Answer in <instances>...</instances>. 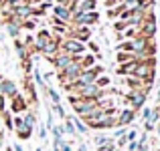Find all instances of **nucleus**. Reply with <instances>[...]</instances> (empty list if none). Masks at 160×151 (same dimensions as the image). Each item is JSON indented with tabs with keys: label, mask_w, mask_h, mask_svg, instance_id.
I'll use <instances>...</instances> for the list:
<instances>
[{
	"label": "nucleus",
	"mask_w": 160,
	"mask_h": 151,
	"mask_svg": "<svg viewBox=\"0 0 160 151\" xmlns=\"http://www.w3.org/2000/svg\"><path fill=\"white\" fill-rule=\"evenodd\" d=\"M81 71H83V66H81V62H79V58H73V61H71L63 71H59V83H61V85L75 83L77 77L81 75Z\"/></svg>",
	"instance_id": "obj_1"
},
{
	"label": "nucleus",
	"mask_w": 160,
	"mask_h": 151,
	"mask_svg": "<svg viewBox=\"0 0 160 151\" xmlns=\"http://www.w3.org/2000/svg\"><path fill=\"white\" fill-rule=\"evenodd\" d=\"M61 40H63L61 36H55V34H53V39H51V40H49V43L43 47L41 54H43V57H47V58H53L55 54H57L59 50H61Z\"/></svg>",
	"instance_id": "obj_7"
},
{
	"label": "nucleus",
	"mask_w": 160,
	"mask_h": 151,
	"mask_svg": "<svg viewBox=\"0 0 160 151\" xmlns=\"http://www.w3.org/2000/svg\"><path fill=\"white\" fill-rule=\"evenodd\" d=\"M124 0H106V8H113V6H120Z\"/></svg>",
	"instance_id": "obj_28"
},
{
	"label": "nucleus",
	"mask_w": 160,
	"mask_h": 151,
	"mask_svg": "<svg viewBox=\"0 0 160 151\" xmlns=\"http://www.w3.org/2000/svg\"><path fill=\"white\" fill-rule=\"evenodd\" d=\"M45 89H47V93H49V97H51L53 103H61V97H59V93L53 89V87H45Z\"/></svg>",
	"instance_id": "obj_23"
},
{
	"label": "nucleus",
	"mask_w": 160,
	"mask_h": 151,
	"mask_svg": "<svg viewBox=\"0 0 160 151\" xmlns=\"http://www.w3.org/2000/svg\"><path fill=\"white\" fill-rule=\"evenodd\" d=\"M2 111H6V97L0 93V113H2Z\"/></svg>",
	"instance_id": "obj_29"
},
{
	"label": "nucleus",
	"mask_w": 160,
	"mask_h": 151,
	"mask_svg": "<svg viewBox=\"0 0 160 151\" xmlns=\"http://www.w3.org/2000/svg\"><path fill=\"white\" fill-rule=\"evenodd\" d=\"M69 36H75V39H79L81 43H89L91 40V28L89 26H73V24H71Z\"/></svg>",
	"instance_id": "obj_11"
},
{
	"label": "nucleus",
	"mask_w": 160,
	"mask_h": 151,
	"mask_svg": "<svg viewBox=\"0 0 160 151\" xmlns=\"http://www.w3.org/2000/svg\"><path fill=\"white\" fill-rule=\"evenodd\" d=\"M79 151H87V147L85 145H79Z\"/></svg>",
	"instance_id": "obj_38"
},
{
	"label": "nucleus",
	"mask_w": 160,
	"mask_h": 151,
	"mask_svg": "<svg viewBox=\"0 0 160 151\" xmlns=\"http://www.w3.org/2000/svg\"><path fill=\"white\" fill-rule=\"evenodd\" d=\"M71 121H73V125H75V131H79V133H87V129H89V127H87V125L83 123L79 117H73Z\"/></svg>",
	"instance_id": "obj_20"
},
{
	"label": "nucleus",
	"mask_w": 160,
	"mask_h": 151,
	"mask_svg": "<svg viewBox=\"0 0 160 151\" xmlns=\"http://www.w3.org/2000/svg\"><path fill=\"white\" fill-rule=\"evenodd\" d=\"M146 95H148V93H146V91H142V89H130L128 93H126L124 101H126V105H128V107H132L134 111H138V109L144 107Z\"/></svg>",
	"instance_id": "obj_4"
},
{
	"label": "nucleus",
	"mask_w": 160,
	"mask_h": 151,
	"mask_svg": "<svg viewBox=\"0 0 160 151\" xmlns=\"http://www.w3.org/2000/svg\"><path fill=\"white\" fill-rule=\"evenodd\" d=\"M57 4H61V6H69L71 4V0H55Z\"/></svg>",
	"instance_id": "obj_34"
},
{
	"label": "nucleus",
	"mask_w": 160,
	"mask_h": 151,
	"mask_svg": "<svg viewBox=\"0 0 160 151\" xmlns=\"http://www.w3.org/2000/svg\"><path fill=\"white\" fill-rule=\"evenodd\" d=\"M122 135H126V127H118V131L113 133V137H122Z\"/></svg>",
	"instance_id": "obj_33"
},
{
	"label": "nucleus",
	"mask_w": 160,
	"mask_h": 151,
	"mask_svg": "<svg viewBox=\"0 0 160 151\" xmlns=\"http://www.w3.org/2000/svg\"><path fill=\"white\" fill-rule=\"evenodd\" d=\"M6 151H12V147H8V149H6Z\"/></svg>",
	"instance_id": "obj_40"
},
{
	"label": "nucleus",
	"mask_w": 160,
	"mask_h": 151,
	"mask_svg": "<svg viewBox=\"0 0 160 151\" xmlns=\"http://www.w3.org/2000/svg\"><path fill=\"white\" fill-rule=\"evenodd\" d=\"M0 93L8 99V97H14V95L18 93V89H16L14 81H10V79H0Z\"/></svg>",
	"instance_id": "obj_13"
},
{
	"label": "nucleus",
	"mask_w": 160,
	"mask_h": 151,
	"mask_svg": "<svg viewBox=\"0 0 160 151\" xmlns=\"http://www.w3.org/2000/svg\"><path fill=\"white\" fill-rule=\"evenodd\" d=\"M71 14L73 12L69 10V6H61V4L53 6V18H57V20H63V22L71 24Z\"/></svg>",
	"instance_id": "obj_12"
},
{
	"label": "nucleus",
	"mask_w": 160,
	"mask_h": 151,
	"mask_svg": "<svg viewBox=\"0 0 160 151\" xmlns=\"http://www.w3.org/2000/svg\"><path fill=\"white\" fill-rule=\"evenodd\" d=\"M12 151H24L22 147H20V145L18 143H14V147H12Z\"/></svg>",
	"instance_id": "obj_37"
},
{
	"label": "nucleus",
	"mask_w": 160,
	"mask_h": 151,
	"mask_svg": "<svg viewBox=\"0 0 160 151\" xmlns=\"http://www.w3.org/2000/svg\"><path fill=\"white\" fill-rule=\"evenodd\" d=\"M138 28H140V34H142V36H146V39H154V34H156V30H158L156 14H154V12L146 14V16H144V20L138 24Z\"/></svg>",
	"instance_id": "obj_3"
},
{
	"label": "nucleus",
	"mask_w": 160,
	"mask_h": 151,
	"mask_svg": "<svg viewBox=\"0 0 160 151\" xmlns=\"http://www.w3.org/2000/svg\"><path fill=\"white\" fill-rule=\"evenodd\" d=\"M28 109V101L22 97V95L16 93L14 97H10V113L12 115H16V113H22Z\"/></svg>",
	"instance_id": "obj_10"
},
{
	"label": "nucleus",
	"mask_w": 160,
	"mask_h": 151,
	"mask_svg": "<svg viewBox=\"0 0 160 151\" xmlns=\"http://www.w3.org/2000/svg\"><path fill=\"white\" fill-rule=\"evenodd\" d=\"M102 73H103V66H102V65H93V66H89V69H83L81 75L77 77V81H75V83H79V85L95 83V79H98Z\"/></svg>",
	"instance_id": "obj_5"
},
{
	"label": "nucleus",
	"mask_w": 160,
	"mask_h": 151,
	"mask_svg": "<svg viewBox=\"0 0 160 151\" xmlns=\"http://www.w3.org/2000/svg\"><path fill=\"white\" fill-rule=\"evenodd\" d=\"M53 109H55V113H57L61 119H65V109L61 107V103H53Z\"/></svg>",
	"instance_id": "obj_27"
},
{
	"label": "nucleus",
	"mask_w": 160,
	"mask_h": 151,
	"mask_svg": "<svg viewBox=\"0 0 160 151\" xmlns=\"http://www.w3.org/2000/svg\"><path fill=\"white\" fill-rule=\"evenodd\" d=\"M122 10H124V6H122V4H120V6H113V8H108V16H109V18H113V20H116L118 16L122 14Z\"/></svg>",
	"instance_id": "obj_21"
},
{
	"label": "nucleus",
	"mask_w": 160,
	"mask_h": 151,
	"mask_svg": "<svg viewBox=\"0 0 160 151\" xmlns=\"http://www.w3.org/2000/svg\"><path fill=\"white\" fill-rule=\"evenodd\" d=\"M22 119H24V125H28V127H35V123H37V119H35V115H32V113H27V115H24L22 117Z\"/></svg>",
	"instance_id": "obj_24"
},
{
	"label": "nucleus",
	"mask_w": 160,
	"mask_h": 151,
	"mask_svg": "<svg viewBox=\"0 0 160 151\" xmlns=\"http://www.w3.org/2000/svg\"><path fill=\"white\" fill-rule=\"evenodd\" d=\"M65 133H69V135H73L75 133V125L71 119H65Z\"/></svg>",
	"instance_id": "obj_26"
},
{
	"label": "nucleus",
	"mask_w": 160,
	"mask_h": 151,
	"mask_svg": "<svg viewBox=\"0 0 160 151\" xmlns=\"http://www.w3.org/2000/svg\"><path fill=\"white\" fill-rule=\"evenodd\" d=\"M77 58H79V62H81L83 69H89V66L95 65V57H93V54H85V53H83L81 57H77Z\"/></svg>",
	"instance_id": "obj_15"
},
{
	"label": "nucleus",
	"mask_w": 160,
	"mask_h": 151,
	"mask_svg": "<svg viewBox=\"0 0 160 151\" xmlns=\"http://www.w3.org/2000/svg\"><path fill=\"white\" fill-rule=\"evenodd\" d=\"M37 151H43V149H41V147H39V149H37Z\"/></svg>",
	"instance_id": "obj_41"
},
{
	"label": "nucleus",
	"mask_w": 160,
	"mask_h": 151,
	"mask_svg": "<svg viewBox=\"0 0 160 151\" xmlns=\"http://www.w3.org/2000/svg\"><path fill=\"white\" fill-rule=\"evenodd\" d=\"M51 39H53V32L49 30V28L39 30V32H37V36H35V43H32V50H35V53H41V50H43V47H45V44H47Z\"/></svg>",
	"instance_id": "obj_6"
},
{
	"label": "nucleus",
	"mask_w": 160,
	"mask_h": 151,
	"mask_svg": "<svg viewBox=\"0 0 160 151\" xmlns=\"http://www.w3.org/2000/svg\"><path fill=\"white\" fill-rule=\"evenodd\" d=\"M95 85H98L99 89H106V87H109V85H112V79H109V77H106V75L102 73L98 79H95Z\"/></svg>",
	"instance_id": "obj_19"
},
{
	"label": "nucleus",
	"mask_w": 160,
	"mask_h": 151,
	"mask_svg": "<svg viewBox=\"0 0 160 151\" xmlns=\"http://www.w3.org/2000/svg\"><path fill=\"white\" fill-rule=\"evenodd\" d=\"M32 75H35V83H37V85H39V87H47V83H45L43 81V77H41V73H39V71H32Z\"/></svg>",
	"instance_id": "obj_25"
},
{
	"label": "nucleus",
	"mask_w": 160,
	"mask_h": 151,
	"mask_svg": "<svg viewBox=\"0 0 160 151\" xmlns=\"http://www.w3.org/2000/svg\"><path fill=\"white\" fill-rule=\"evenodd\" d=\"M128 28V22L126 20H122V18H116V22H113V30L116 32H122V30H126Z\"/></svg>",
	"instance_id": "obj_22"
},
{
	"label": "nucleus",
	"mask_w": 160,
	"mask_h": 151,
	"mask_svg": "<svg viewBox=\"0 0 160 151\" xmlns=\"http://www.w3.org/2000/svg\"><path fill=\"white\" fill-rule=\"evenodd\" d=\"M134 66H136V58H134V61H128V62H120V66H118V75H132Z\"/></svg>",
	"instance_id": "obj_14"
},
{
	"label": "nucleus",
	"mask_w": 160,
	"mask_h": 151,
	"mask_svg": "<svg viewBox=\"0 0 160 151\" xmlns=\"http://www.w3.org/2000/svg\"><path fill=\"white\" fill-rule=\"evenodd\" d=\"M61 50H65V53L71 54V57L77 58L87 50V47H85V43H81V40L75 39V36H65V39L61 40Z\"/></svg>",
	"instance_id": "obj_2"
},
{
	"label": "nucleus",
	"mask_w": 160,
	"mask_h": 151,
	"mask_svg": "<svg viewBox=\"0 0 160 151\" xmlns=\"http://www.w3.org/2000/svg\"><path fill=\"white\" fill-rule=\"evenodd\" d=\"M39 135H41V139H45V137H47V129L41 127V129H39Z\"/></svg>",
	"instance_id": "obj_35"
},
{
	"label": "nucleus",
	"mask_w": 160,
	"mask_h": 151,
	"mask_svg": "<svg viewBox=\"0 0 160 151\" xmlns=\"http://www.w3.org/2000/svg\"><path fill=\"white\" fill-rule=\"evenodd\" d=\"M136 137H138L136 131H128V133H126V139H128V141H136Z\"/></svg>",
	"instance_id": "obj_32"
},
{
	"label": "nucleus",
	"mask_w": 160,
	"mask_h": 151,
	"mask_svg": "<svg viewBox=\"0 0 160 151\" xmlns=\"http://www.w3.org/2000/svg\"><path fill=\"white\" fill-rule=\"evenodd\" d=\"M98 8V0H79V10H95Z\"/></svg>",
	"instance_id": "obj_16"
},
{
	"label": "nucleus",
	"mask_w": 160,
	"mask_h": 151,
	"mask_svg": "<svg viewBox=\"0 0 160 151\" xmlns=\"http://www.w3.org/2000/svg\"><path fill=\"white\" fill-rule=\"evenodd\" d=\"M37 18H32V16H28V18H24L22 22H20V26H22V30H35L37 28Z\"/></svg>",
	"instance_id": "obj_17"
},
{
	"label": "nucleus",
	"mask_w": 160,
	"mask_h": 151,
	"mask_svg": "<svg viewBox=\"0 0 160 151\" xmlns=\"http://www.w3.org/2000/svg\"><path fill=\"white\" fill-rule=\"evenodd\" d=\"M134 53H126V50H118V54H116V61L118 62H128V61H134Z\"/></svg>",
	"instance_id": "obj_18"
},
{
	"label": "nucleus",
	"mask_w": 160,
	"mask_h": 151,
	"mask_svg": "<svg viewBox=\"0 0 160 151\" xmlns=\"http://www.w3.org/2000/svg\"><path fill=\"white\" fill-rule=\"evenodd\" d=\"M150 115H152V109H148V107H144V111H142V119H150Z\"/></svg>",
	"instance_id": "obj_31"
},
{
	"label": "nucleus",
	"mask_w": 160,
	"mask_h": 151,
	"mask_svg": "<svg viewBox=\"0 0 160 151\" xmlns=\"http://www.w3.org/2000/svg\"><path fill=\"white\" fill-rule=\"evenodd\" d=\"M61 151H71V147H69V145L65 143V141H63V143H61Z\"/></svg>",
	"instance_id": "obj_36"
},
{
	"label": "nucleus",
	"mask_w": 160,
	"mask_h": 151,
	"mask_svg": "<svg viewBox=\"0 0 160 151\" xmlns=\"http://www.w3.org/2000/svg\"><path fill=\"white\" fill-rule=\"evenodd\" d=\"M85 44H87V47H89V50H91V53L99 54V47H98V44H95V43H85Z\"/></svg>",
	"instance_id": "obj_30"
},
{
	"label": "nucleus",
	"mask_w": 160,
	"mask_h": 151,
	"mask_svg": "<svg viewBox=\"0 0 160 151\" xmlns=\"http://www.w3.org/2000/svg\"><path fill=\"white\" fill-rule=\"evenodd\" d=\"M0 143H2V133H0Z\"/></svg>",
	"instance_id": "obj_39"
},
{
	"label": "nucleus",
	"mask_w": 160,
	"mask_h": 151,
	"mask_svg": "<svg viewBox=\"0 0 160 151\" xmlns=\"http://www.w3.org/2000/svg\"><path fill=\"white\" fill-rule=\"evenodd\" d=\"M73 58H75V57H71L69 53H65V50H59V53L55 54L53 58H49V61H51V65H53L57 71H63L71 61H73Z\"/></svg>",
	"instance_id": "obj_9"
},
{
	"label": "nucleus",
	"mask_w": 160,
	"mask_h": 151,
	"mask_svg": "<svg viewBox=\"0 0 160 151\" xmlns=\"http://www.w3.org/2000/svg\"><path fill=\"white\" fill-rule=\"evenodd\" d=\"M134 119H136V111H134L132 107H126V109H122V111H118L116 123H118V127H128Z\"/></svg>",
	"instance_id": "obj_8"
}]
</instances>
